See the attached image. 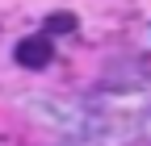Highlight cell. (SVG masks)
Returning a JSON list of instances; mask_svg holds the SVG:
<instances>
[{"instance_id":"cell-2","label":"cell","mask_w":151,"mask_h":146,"mask_svg":"<svg viewBox=\"0 0 151 146\" xmlns=\"http://www.w3.org/2000/svg\"><path fill=\"white\" fill-rule=\"evenodd\" d=\"M76 29V13H50L46 17V33H71Z\"/></svg>"},{"instance_id":"cell-1","label":"cell","mask_w":151,"mask_h":146,"mask_svg":"<svg viewBox=\"0 0 151 146\" xmlns=\"http://www.w3.org/2000/svg\"><path fill=\"white\" fill-rule=\"evenodd\" d=\"M50 59H55V42H50V33H29V38L17 42V63H21V67L42 71V67H50Z\"/></svg>"}]
</instances>
